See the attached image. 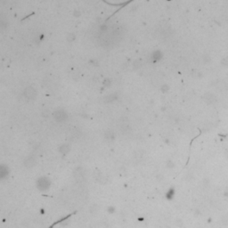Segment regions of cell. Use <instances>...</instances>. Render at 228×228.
Masks as SVG:
<instances>
[{
	"instance_id": "obj_1",
	"label": "cell",
	"mask_w": 228,
	"mask_h": 228,
	"mask_svg": "<svg viewBox=\"0 0 228 228\" xmlns=\"http://www.w3.org/2000/svg\"><path fill=\"white\" fill-rule=\"evenodd\" d=\"M49 185L50 182L48 181V179H46V178H41L38 181H37V187H38L40 190L47 189Z\"/></svg>"
},
{
	"instance_id": "obj_2",
	"label": "cell",
	"mask_w": 228,
	"mask_h": 228,
	"mask_svg": "<svg viewBox=\"0 0 228 228\" xmlns=\"http://www.w3.org/2000/svg\"><path fill=\"white\" fill-rule=\"evenodd\" d=\"M24 164H25V166L28 167V168L33 167V166L36 164L35 158H34V157H28V159H27V160L24 162Z\"/></svg>"
}]
</instances>
